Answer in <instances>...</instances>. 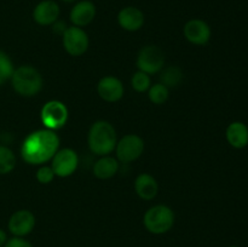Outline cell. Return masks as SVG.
I'll return each mask as SVG.
<instances>
[{"label": "cell", "instance_id": "30bf717a", "mask_svg": "<svg viewBox=\"0 0 248 247\" xmlns=\"http://www.w3.org/2000/svg\"><path fill=\"white\" fill-rule=\"evenodd\" d=\"M35 223V217L31 211L19 210L11 215L7 223V229L12 236L24 237L33 232Z\"/></svg>", "mask_w": 248, "mask_h": 247}, {"label": "cell", "instance_id": "7c38bea8", "mask_svg": "<svg viewBox=\"0 0 248 247\" xmlns=\"http://www.w3.org/2000/svg\"><path fill=\"white\" fill-rule=\"evenodd\" d=\"M61 9L53 0H43L33 10V19L40 26H52L58 21Z\"/></svg>", "mask_w": 248, "mask_h": 247}, {"label": "cell", "instance_id": "5b68a950", "mask_svg": "<svg viewBox=\"0 0 248 247\" xmlns=\"http://www.w3.org/2000/svg\"><path fill=\"white\" fill-rule=\"evenodd\" d=\"M40 118L47 130H60L67 124L68 108L62 102L50 101L41 109Z\"/></svg>", "mask_w": 248, "mask_h": 247}, {"label": "cell", "instance_id": "6da1fadb", "mask_svg": "<svg viewBox=\"0 0 248 247\" xmlns=\"http://www.w3.org/2000/svg\"><path fill=\"white\" fill-rule=\"evenodd\" d=\"M60 138L51 130H38L27 136L21 147L22 159L31 165H43L58 152Z\"/></svg>", "mask_w": 248, "mask_h": 247}, {"label": "cell", "instance_id": "4316f807", "mask_svg": "<svg viewBox=\"0 0 248 247\" xmlns=\"http://www.w3.org/2000/svg\"><path fill=\"white\" fill-rule=\"evenodd\" d=\"M63 1H65V2H73V1H77V0H63Z\"/></svg>", "mask_w": 248, "mask_h": 247}, {"label": "cell", "instance_id": "d6986e66", "mask_svg": "<svg viewBox=\"0 0 248 247\" xmlns=\"http://www.w3.org/2000/svg\"><path fill=\"white\" fill-rule=\"evenodd\" d=\"M16 166V156L10 148L0 145V174H7Z\"/></svg>", "mask_w": 248, "mask_h": 247}, {"label": "cell", "instance_id": "e0dca14e", "mask_svg": "<svg viewBox=\"0 0 248 247\" xmlns=\"http://www.w3.org/2000/svg\"><path fill=\"white\" fill-rule=\"evenodd\" d=\"M135 190L143 200H152L156 196L159 185L154 177L148 173H142L136 178Z\"/></svg>", "mask_w": 248, "mask_h": 247}, {"label": "cell", "instance_id": "4fadbf2b", "mask_svg": "<svg viewBox=\"0 0 248 247\" xmlns=\"http://www.w3.org/2000/svg\"><path fill=\"white\" fill-rule=\"evenodd\" d=\"M69 17L75 27L89 26L96 17V6L90 0H80L72 7Z\"/></svg>", "mask_w": 248, "mask_h": 247}, {"label": "cell", "instance_id": "9c48e42d", "mask_svg": "<svg viewBox=\"0 0 248 247\" xmlns=\"http://www.w3.org/2000/svg\"><path fill=\"white\" fill-rule=\"evenodd\" d=\"M79 164V157L78 154L70 148L58 150L52 157V167L53 172L58 177H68L73 174L77 170Z\"/></svg>", "mask_w": 248, "mask_h": 247}, {"label": "cell", "instance_id": "d4e9b609", "mask_svg": "<svg viewBox=\"0 0 248 247\" xmlns=\"http://www.w3.org/2000/svg\"><path fill=\"white\" fill-rule=\"evenodd\" d=\"M2 247H33V245L24 237L12 236L11 239H7L6 244Z\"/></svg>", "mask_w": 248, "mask_h": 247}, {"label": "cell", "instance_id": "cb8c5ba5", "mask_svg": "<svg viewBox=\"0 0 248 247\" xmlns=\"http://www.w3.org/2000/svg\"><path fill=\"white\" fill-rule=\"evenodd\" d=\"M55 172H53L51 166H41L40 169L36 171V179L39 183L41 184H48L53 181L55 178Z\"/></svg>", "mask_w": 248, "mask_h": 247}, {"label": "cell", "instance_id": "5bb4252c", "mask_svg": "<svg viewBox=\"0 0 248 247\" xmlns=\"http://www.w3.org/2000/svg\"><path fill=\"white\" fill-rule=\"evenodd\" d=\"M99 97L106 102H116L123 98L124 85L118 77H104L97 85Z\"/></svg>", "mask_w": 248, "mask_h": 247}, {"label": "cell", "instance_id": "2e32d148", "mask_svg": "<svg viewBox=\"0 0 248 247\" xmlns=\"http://www.w3.org/2000/svg\"><path fill=\"white\" fill-rule=\"evenodd\" d=\"M228 143L235 149H242L248 145V126L242 121H234L225 131Z\"/></svg>", "mask_w": 248, "mask_h": 247}, {"label": "cell", "instance_id": "484cf974", "mask_svg": "<svg viewBox=\"0 0 248 247\" xmlns=\"http://www.w3.org/2000/svg\"><path fill=\"white\" fill-rule=\"evenodd\" d=\"M7 239H9V237H7L6 232H5L4 229H1V228H0V247H2L5 244H6Z\"/></svg>", "mask_w": 248, "mask_h": 247}, {"label": "cell", "instance_id": "9a60e30c", "mask_svg": "<svg viewBox=\"0 0 248 247\" xmlns=\"http://www.w3.org/2000/svg\"><path fill=\"white\" fill-rule=\"evenodd\" d=\"M118 22L125 31H136L144 24V14L138 7L126 6L119 11Z\"/></svg>", "mask_w": 248, "mask_h": 247}, {"label": "cell", "instance_id": "7a4b0ae2", "mask_svg": "<svg viewBox=\"0 0 248 247\" xmlns=\"http://www.w3.org/2000/svg\"><path fill=\"white\" fill-rule=\"evenodd\" d=\"M89 147L96 155L110 154L116 147L115 128L108 121H96L89 132Z\"/></svg>", "mask_w": 248, "mask_h": 247}, {"label": "cell", "instance_id": "277c9868", "mask_svg": "<svg viewBox=\"0 0 248 247\" xmlns=\"http://www.w3.org/2000/svg\"><path fill=\"white\" fill-rule=\"evenodd\" d=\"M145 229L154 235L170 232L174 224V213L169 206L156 205L150 207L143 218Z\"/></svg>", "mask_w": 248, "mask_h": 247}, {"label": "cell", "instance_id": "52a82bcc", "mask_svg": "<svg viewBox=\"0 0 248 247\" xmlns=\"http://www.w3.org/2000/svg\"><path fill=\"white\" fill-rule=\"evenodd\" d=\"M165 57L157 46H145L140 50L137 57V67L140 72L147 74H155L164 67Z\"/></svg>", "mask_w": 248, "mask_h": 247}, {"label": "cell", "instance_id": "603a6c76", "mask_svg": "<svg viewBox=\"0 0 248 247\" xmlns=\"http://www.w3.org/2000/svg\"><path fill=\"white\" fill-rule=\"evenodd\" d=\"M131 84H132V87L137 92H145L147 90H149V87H150L149 74L138 70L137 73H135V74H133L132 80H131Z\"/></svg>", "mask_w": 248, "mask_h": 247}, {"label": "cell", "instance_id": "44dd1931", "mask_svg": "<svg viewBox=\"0 0 248 247\" xmlns=\"http://www.w3.org/2000/svg\"><path fill=\"white\" fill-rule=\"evenodd\" d=\"M149 99L154 104H162L169 98V87H166L162 84H155L149 87L148 92Z\"/></svg>", "mask_w": 248, "mask_h": 247}, {"label": "cell", "instance_id": "83f0119b", "mask_svg": "<svg viewBox=\"0 0 248 247\" xmlns=\"http://www.w3.org/2000/svg\"><path fill=\"white\" fill-rule=\"evenodd\" d=\"M229 247H239V246H236V245H232V246H229Z\"/></svg>", "mask_w": 248, "mask_h": 247}, {"label": "cell", "instance_id": "3957f363", "mask_svg": "<svg viewBox=\"0 0 248 247\" xmlns=\"http://www.w3.org/2000/svg\"><path fill=\"white\" fill-rule=\"evenodd\" d=\"M11 84L18 94L31 97L38 93L43 87V77L34 67L21 65L12 73Z\"/></svg>", "mask_w": 248, "mask_h": 247}, {"label": "cell", "instance_id": "7402d4cb", "mask_svg": "<svg viewBox=\"0 0 248 247\" xmlns=\"http://www.w3.org/2000/svg\"><path fill=\"white\" fill-rule=\"evenodd\" d=\"M15 68L12 61L5 52L0 51V85L5 84L9 79H11Z\"/></svg>", "mask_w": 248, "mask_h": 247}, {"label": "cell", "instance_id": "ac0fdd59", "mask_svg": "<svg viewBox=\"0 0 248 247\" xmlns=\"http://www.w3.org/2000/svg\"><path fill=\"white\" fill-rule=\"evenodd\" d=\"M119 170V162L111 156H103L94 164L93 173L99 179H108L115 176Z\"/></svg>", "mask_w": 248, "mask_h": 247}, {"label": "cell", "instance_id": "8fae6325", "mask_svg": "<svg viewBox=\"0 0 248 247\" xmlns=\"http://www.w3.org/2000/svg\"><path fill=\"white\" fill-rule=\"evenodd\" d=\"M184 35L186 40L195 45H206L211 39V28L203 19H190L184 26Z\"/></svg>", "mask_w": 248, "mask_h": 247}, {"label": "cell", "instance_id": "ffe728a7", "mask_svg": "<svg viewBox=\"0 0 248 247\" xmlns=\"http://www.w3.org/2000/svg\"><path fill=\"white\" fill-rule=\"evenodd\" d=\"M183 74L182 70L177 67H169L162 72L161 81L166 87H174L181 82Z\"/></svg>", "mask_w": 248, "mask_h": 247}, {"label": "cell", "instance_id": "ba28073f", "mask_svg": "<svg viewBox=\"0 0 248 247\" xmlns=\"http://www.w3.org/2000/svg\"><path fill=\"white\" fill-rule=\"evenodd\" d=\"M63 46L72 56H81L89 47V36L80 27H68L63 31Z\"/></svg>", "mask_w": 248, "mask_h": 247}, {"label": "cell", "instance_id": "8992f818", "mask_svg": "<svg viewBox=\"0 0 248 247\" xmlns=\"http://www.w3.org/2000/svg\"><path fill=\"white\" fill-rule=\"evenodd\" d=\"M116 156L121 162H132L142 155L144 150V142L137 135H126L116 143Z\"/></svg>", "mask_w": 248, "mask_h": 247}]
</instances>
